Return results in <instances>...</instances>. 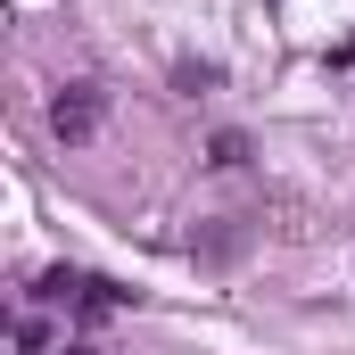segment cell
<instances>
[{
  "instance_id": "cell-1",
  "label": "cell",
  "mask_w": 355,
  "mask_h": 355,
  "mask_svg": "<svg viewBox=\"0 0 355 355\" xmlns=\"http://www.w3.org/2000/svg\"><path fill=\"white\" fill-rule=\"evenodd\" d=\"M99 124H107V91H99V83H58V91H50V132H58L67 149L99 141Z\"/></svg>"
},
{
  "instance_id": "cell-2",
  "label": "cell",
  "mask_w": 355,
  "mask_h": 355,
  "mask_svg": "<svg viewBox=\"0 0 355 355\" xmlns=\"http://www.w3.org/2000/svg\"><path fill=\"white\" fill-rule=\"evenodd\" d=\"M240 157H248V141H240V132H215V149H207V166H240Z\"/></svg>"
}]
</instances>
